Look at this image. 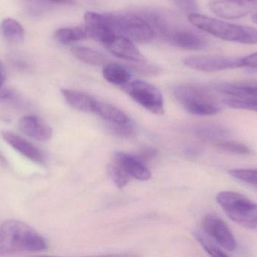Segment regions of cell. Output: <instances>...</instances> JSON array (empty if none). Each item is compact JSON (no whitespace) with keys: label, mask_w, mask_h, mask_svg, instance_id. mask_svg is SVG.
Returning a JSON list of instances; mask_svg holds the SVG:
<instances>
[{"label":"cell","mask_w":257,"mask_h":257,"mask_svg":"<svg viewBox=\"0 0 257 257\" xmlns=\"http://www.w3.org/2000/svg\"><path fill=\"white\" fill-rule=\"evenodd\" d=\"M188 20L199 30L223 40L247 45L257 44V29L254 27L231 24L197 12L188 15Z\"/></svg>","instance_id":"cell-1"},{"label":"cell","mask_w":257,"mask_h":257,"mask_svg":"<svg viewBox=\"0 0 257 257\" xmlns=\"http://www.w3.org/2000/svg\"><path fill=\"white\" fill-rule=\"evenodd\" d=\"M174 98L186 111L196 116H213L221 108L210 89L194 83L178 84L172 89Z\"/></svg>","instance_id":"cell-2"},{"label":"cell","mask_w":257,"mask_h":257,"mask_svg":"<svg viewBox=\"0 0 257 257\" xmlns=\"http://www.w3.org/2000/svg\"><path fill=\"white\" fill-rule=\"evenodd\" d=\"M216 199L231 220L247 229H256V202L241 193L232 191L220 192Z\"/></svg>","instance_id":"cell-3"},{"label":"cell","mask_w":257,"mask_h":257,"mask_svg":"<svg viewBox=\"0 0 257 257\" xmlns=\"http://www.w3.org/2000/svg\"><path fill=\"white\" fill-rule=\"evenodd\" d=\"M1 230L18 253L45 251L48 243L33 227L19 220H9L2 223Z\"/></svg>","instance_id":"cell-4"},{"label":"cell","mask_w":257,"mask_h":257,"mask_svg":"<svg viewBox=\"0 0 257 257\" xmlns=\"http://www.w3.org/2000/svg\"><path fill=\"white\" fill-rule=\"evenodd\" d=\"M155 31L166 42L181 49L197 51L208 45V41L194 30L172 25L163 16L156 23Z\"/></svg>","instance_id":"cell-5"},{"label":"cell","mask_w":257,"mask_h":257,"mask_svg":"<svg viewBox=\"0 0 257 257\" xmlns=\"http://www.w3.org/2000/svg\"><path fill=\"white\" fill-rule=\"evenodd\" d=\"M113 14L117 35L142 44L152 42L157 36L151 23L142 13Z\"/></svg>","instance_id":"cell-6"},{"label":"cell","mask_w":257,"mask_h":257,"mask_svg":"<svg viewBox=\"0 0 257 257\" xmlns=\"http://www.w3.org/2000/svg\"><path fill=\"white\" fill-rule=\"evenodd\" d=\"M121 89L145 110L157 115L164 113L163 95L156 86L142 80H134L128 81Z\"/></svg>","instance_id":"cell-7"},{"label":"cell","mask_w":257,"mask_h":257,"mask_svg":"<svg viewBox=\"0 0 257 257\" xmlns=\"http://www.w3.org/2000/svg\"><path fill=\"white\" fill-rule=\"evenodd\" d=\"M184 66L195 70L215 72L243 67L242 57L222 55L190 56L183 60Z\"/></svg>","instance_id":"cell-8"},{"label":"cell","mask_w":257,"mask_h":257,"mask_svg":"<svg viewBox=\"0 0 257 257\" xmlns=\"http://www.w3.org/2000/svg\"><path fill=\"white\" fill-rule=\"evenodd\" d=\"M84 29L90 37L103 43L111 36L117 35L113 13L87 12L84 15Z\"/></svg>","instance_id":"cell-9"},{"label":"cell","mask_w":257,"mask_h":257,"mask_svg":"<svg viewBox=\"0 0 257 257\" xmlns=\"http://www.w3.org/2000/svg\"><path fill=\"white\" fill-rule=\"evenodd\" d=\"M202 228L208 238L214 240L227 251L236 250L237 241L230 229L222 219L214 214H208L202 220Z\"/></svg>","instance_id":"cell-10"},{"label":"cell","mask_w":257,"mask_h":257,"mask_svg":"<svg viewBox=\"0 0 257 257\" xmlns=\"http://www.w3.org/2000/svg\"><path fill=\"white\" fill-rule=\"evenodd\" d=\"M208 7L219 18L238 19L257 10V0H209Z\"/></svg>","instance_id":"cell-11"},{"label":"cell","mask_w":257,"mask_h":257,"mask_svg":"<svg viewBox=\"0 0 257 257\" xmlns=\"http://www.w3.org/2000/svg\"><path fill=\"white\" fill-rule=\"evenodd\" d=\"M111 54L122 60L135 63H146V58L133 41L121 35H114L102 43Z\"/></svg>","instance_id":"cell-12"},{"label":"cell","mask_w":257,"mask_h":257,"mask_svg":"<svg viewBox=\"0 0 257 257\" xmlns=\"http://www.w3.org/2000/svg\"><path fill=\"white\" fill-rule=\"evenodd\" d=\"M18 128L24 134L38 141H48L52 137L51 127L41 118L34 115H27L21 118Z\"/></svg>","instance_id":"cell-13"},{"label":"cell","mask_w":257,"mask_h":257,"mask_svg":"<svg viewBox=\"0 0 257 257\" xmlns=\"http://www.w3.org/2000/svg\"><path fill=\"white\" fill-rule=\"evenodd\" d=\"M2 137L15 150L28 159L39 164L45 161V156L42 151L25 138L9 131H3Z\"/></svg>","instance_id":"cell-14"},{"label":"cell","mask_w":257,"mask_h":257,"mask_svg":"<svg viewBox=\"0 0 257 257\" xmlns=\"http://www.w3.org/2000/svg\"><path fill=\"white\" fill-rule=\"evenodd\" d=\"M114 157L121 163L132 178L140 181H147L151 178V170L145 162L137 156L126 152H117Z\"/></svg>","instance_id":"cell-15"},{"label":"cell","mask_w":257,"mask_h":257,"mask_svg":"<svg viewBox=\"0 0 257 257\" xmlns=\"http://www.w3.org/2000/svg\"><path fill=\"white\" fill-rule=\"evenodd\" d=\"M61 93L66 102L75 110L93 113L97 100L91 95L79 91L66 89H62Z\"/></svg>","instance_id":"cell-16"},{"label":"cell","mask_w":257,"mask_h":257,"mask_svg":"<svg viewBox=\"0 0 257 257\" xmlns=\"http://www.w3.org/2000/svg\"><path fill=\"white\" fill-rule=\"evenodd\" d=\"M217 90L230 98L257 103V85L255 84L224 83L218 84Z\"/></svg>","instance_id":"cell-17"},{"label":"cell","mask_w":257,"mask_h":257,"mask_svg":"<svg viewBox=\"0 0 257 257\" xmlns=\"http://www.w3.org/2000/svg\"><path fill=\"white\" fill-rule=\"evenodd\" d=\"M93 113L108 122V123L126 124L131 122L126 113L115 106L104 101H96Z\"/></svg>","instance_id":"cell-18"},{"label":"cell","mask_w":257,"mask_h":257,"mask_svg":"<svg viewBox=\"0 0 257 257\" xmlns=\"http://www.w3.org/2000/svg\"><path fill=\"white\" fill-rule=\"evenodd\" d=\"M102 75L108 82L120 87L128 83L132 77L128 68L117 63H107L104 65Z\"/></svg>","instance_id":"cell-19"},{"label":"cell","mask_w":257,"mask_h":257,"mask_svg":"<svg viewBox=\"0 0 257 257\" xmlns=\"http://www.w3.org/2000/svg\"><path fill=\"white\" fill-rule=\"evenodd\" d=\"M71 52L80 61L90 66H104L108 63V59L103 54L91 48L75 46L72 48Z\"/></svg>","instance_id":"cell-20"},{"label":"cell","mask_w":257,"mask_h":257,"mask_svg":"<svg viewBox=\"0 0 257 257\" xmlns=\"http://www.w3.org/2000/svg\"><path fill=\"white\" fill-rule=\"evenodd\" d=\"M0 33L3 37L10 43H20L24 38L22 25L16 20L6 18L0 24Z\"/></svg>","instance_id":"cell-21"},{"label":"cell","mask_w":257,"mask_h":257,"mask_svg":"<svg viewBox=\"0 0 257 257\" xmlns=\"http://www.w3.org/2000/svg\"><path fill=\"white\" fill-rule=\"evenodd\" d=\"M54 39L61 45H67L88 37L84 27H63L54 33Z\"/></svg>","instance_id":"cell-22"},{"label":"cell","mask_w":257,"mask_h":257,"mask_svg":"<svg viewBox=\"0 0 257 257\" xmlns=\"http://www.w3.org/2000/svg\"><path fill=\"white\" fill-rule=\"evenodd\" d=\"M195 134L202 140L211 142L215 145L221 140H226L229 135V131L220 125H209L196 128Z\"/></svg>","instance_id":"cell-23"},{"label":"cell","mask_w":257,"mask_h":257,"mask_svg":"<svg viewBox=\"0 0 257 257\" xmlns=\"http://www.w3.org/2000/svg\"><path fill=\"white\" fill-rule=\"evenodd\" d=\"M108 173L111 181L118 188H123L127 185L130 176L121 163L114 157L108 165Z\"/></svg>","instance_id":"cell-24"},{"label":"cell","mask_w":257,"mask_h":257,"mask_svg":"<svg viewBox=\"0 0 257 257\" xmlns=\"http://www.w3.org/2000/svg\"><path fill=\"white\" fill-rule=\"evenodd\" d=\"M215 146L229 153L237 154V155H247L250 153V148L239 142L223 140L216 143Z\"/></svg>","instance_id":"cell-25"},{"label":"cell","mask_w":257,"mask_h":257,"mask_svg":"<svg viewBox=\"0 0 257 257\" xmlns=\"http://www.w3.org/2000/svg\"><path fill=\"white\" fill-rule=\"evenodd\" d=\"M229 175L238 181L257 187V169H232Z\"/></svg>","instance_id":"cell-26"},{"label":"cell","mask_w":257,"mask_h":257,"mask_svg":"<svg viewBox=\"0 0 257 257\" xmlns=\"http://www.w3.org/2000/svg\"><path fill=\"white\" fill-rule=\"evenodd\" d=\"M195 236H196L197 241L200 243L202 247L205 249V251H206L210 256L217 257L228 256L227 253H225L221 249L219 248L217 246H216L212 241H210L208 237H206L205 235L199 233V232H196V233L195 234Z\"/></svg>","instance_id":"cell-27"},{"label":"cell","mask_w":257,"mask_h":257,"mask_svg":"<svg viewBox=\"0 0 257 257\" xmlns=\"http://www.w3.org/2000/svg\"><path fill=\"white\" fill-rule=\"evenodd\" d=\"M108 128L116 135L120 137H130L135 135L136 129L133 126V122L126 124H111L108 123Z\"/></svg>","instance_id":"cell-28"},{"label":"cell","mask_w":257,"mask_h":257,"mask_svg":"<svg viewBox=\"0 0 257 257\" xmlns=\"http://www.w3.org/2000/svg\"><path fill=\"white\" fill-rule=\"evenodd\" d=\"M16 253L18 252L0 229V256H12Z\"/></svg>","instance_id":"cell-29"},{"label":"cell","mask_w":257,"mask_h":257,"mask_svg":"<svg viewBox=\"0 0 257 257\" xmlns=\"http://www.w3.org/2000/svg\"><path fill=\"white\" fill-rule=\"evenodd\" d=\"M172 1L181 10L188 15L197 12L198 6L196 0H172Z\"/></svg>","instance_id":"cell-30"},{"label":"cell","mask_w":257,"mask_h":257,"mask_svg":"<svg viewBox=\"0 0 257 257\" xmlns=\"http://www.w3.org/2000/svg\"><path fill=\"white\" fill-rule=\"evenodd\" d=\"M18 94L12 89H0V103L3 104H15L18 102Z\"/></svg>","instance_id":"cell-31"},{"label":"cell","mask_w":257,"mask_h":257,"mask_svg":"<svg viewBox=\"0 0 257 257\" xmlns=\"http://www.w3.org/2000/svg\"><path fill=\"white\" fill-rule=\"evenodd\" d=\"M133 69L139 73L145 74V75H154L160 72V69L158 66H153L146 63H136L133 65Z\"/></svg>","instance_id":"cell-32"},{"label":"cell","mask_w":257,"mask_h":257,"mask_svg":"<svg viewBox=\"0 0 257 257\" xmlns=\"http://www.w3.org/2000/svg\"><path fill=\"white\" fill-rule=\"evenodd\" d=\"M243 67L257 69V51L250 55L242 57Z\"/></svg>","instance_id":"cell-33"},{"label":"cell","mask_w":257,"mask_h":257,"mask_svg":"<svg viewBox=\"0 0 257 257\" xmlns=\"http://www.w3.org/2000/svg\"><path fill=\"white\" fill-rule=\"evenodd\" d=\"M156 155V151L154 149H146L145 150L142 151L140 154H139L138 158H140L142 161H145V160L151 159L154 155Z\"/></svg>","instance_id":"cell-34"},{"label":"cell","mask_w":257,"mask_h":257,"mask_svg":"<svg viewBox=\"0 0 257 257\" xmlns=\"http://www.w3.org/2000/svg\"><path fill=\"white\" fill-rule=\"evenodd\" d=\"M46 1L54 4L62 5V6H72L75 5V0H46Z\"/></svg>","instance_id":"cell-35"},{"label":"cell","mask_w":257,"mask_h":257,"mask_svg":"<svg viewBox=\"0 0 257 257\" xmlns=\"http://www.w3.org/2000/svg\"><path fill=\"white\" fill-rule=\"evenodd\" d=\"M0 164L3 166H6L8 164V161L6 160V157L2 153L1 151H0Z\"/></svg>","instance_id":"cell-36"},{"label":"cell","mask_w":257,"mask_h":257,"mask_svg":"<svg viewBox=\"0 0 257 257\" xmlns=\"http://www.w3.org/2000/svg\"><path fill=\"white\" fill-rule=\"evenodd\" d=\"M0 76H5L4 69H3L1 62H0Z\"/></svg>","instance_id":"cell-37"},{"label":"cell","mask_w":257,"mask_h":257,"mask_svg":"<svg viewBox=\"0 0 257 257\" xmlns=\"http://www.w3.org/2000/svg\"><path fill=\"white\" fill-rule=\"evenodd\" d=\"M5 81V76H0V89L3 88V83Z\"/></svg>","instance_id":"cell-38"},{"label":"cell","mask_w":257,"mask_h":257,"mask_svg":"<svg viewBox=\"0 0 257 257\" xmlns=\"http://www.w3.org/2000/svg\"><path fill=\"white\" fill-rule=\"evenodd\" d=\"M252 21H253L255 24H257V12L256 13H255L253 16H252Z\"/></svg>","instance_id":"cell-39"}]
</instances>
